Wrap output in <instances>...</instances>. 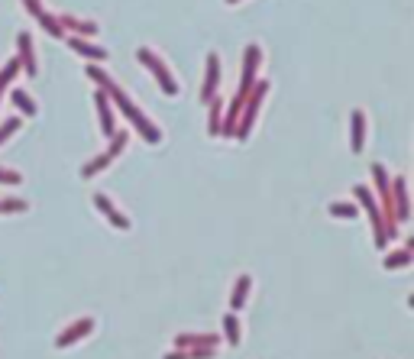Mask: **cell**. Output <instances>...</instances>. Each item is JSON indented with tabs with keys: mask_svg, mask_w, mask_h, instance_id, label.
<instances>
[{
	"mask_svg": "<svg viewBox=\"0 0 414 359\" xmlns=\"http://www.w3.org/2000/svg\"><path fill=\"white\" fill-rule=\"evenodd\" d=\"M17 74H20V62H17V59H10V62L0 68V94H3V91L10 88V81L17 78Z\"/></svg>",
	"mask_w": 414,
	"mask_h": 359,
	"instance_id": "d4e9b609",
	"label": "cell"
},
{
	"mask_svg": "<svg viewBox=\"0 0 414 359\" xmlns=\"http://www.w3.org/2000/svg\"><path fill=\"white\" fill-rule=\"evenodd\" d=\"M17 62H20V72L32 74L39 72V65H36V52H32V36L30 32H17Z\"/></svg>",
	"mask_w": 414,
	"mask_h": 359,
	"instance_id": "30bf717a",
	"label": "cell"
},
{
	"mask_svg": "<svg viewBox=\"0 0 414 359\" xmlns=\"http://www.w3.org/2000/svg\"><path fill=\"white\" fill-rule=\"evenodd\" d=\"M269 81L266 78H259L253 85V91H249V97L243 101V114H240V123H236V133L234 136L240 139V143H246L249 139V133H253V123H256V114H259V104L266 101V94H269Z\"/></svg>",
	"mask_w": 414,
	"mask_h": 359,
	"instance_id": "3957f363",
	"label": "cell"
},
{
	"mask_svg": "<svg viewBox=\"0 0 414 359\" xmlns=\"http://www.w3.org/2000/svg\"><path fill=\"white\" fill-rule=\"evenodd\" d=\"M220 337L217 334H178L175 349H217Z\"/></svg>",
	"mask_w": 414,
	"mask_h": 359,
	"instance_id": "8fae6325",
	"label": "cell"
},
{
	"mask_svg": "<svg viewBox=\"0 0 414 359\" xmlns=\"http://www.w3.org/2000/svg\"><path fill=\"white\" fill-rule=\"evenodd\" d=\"M411 259H414L411 249H398V253H389V256H385L382 265H385V269H408V265H411Z\"/></svg>",
	"mask_w": 414,
	"mask_h": 359,
	"instance_id": "ffe728a7",
	"label": "cell"
},
{
	"mask_svg": "<svg viewBox=\"0 0 414 359\" xmlns=\"http://www.w3.org/2000/svg\"><path fill=\"white\" fill-rule=\"evenodd\" d=\"M353 194H356V201L362 204V211L369 214V223H372V233H375V246L385 249L389 240H385V223H382V214H379V204L372 198V191L366 185H353Z\"/></svg>",
	"mask_w": 414,
	"mask_h": 359,
	"instance_id": "277c9868",
	"label": "cell"
},
{
	"mask_svg": "<svg viewBox=\"0 0 414 359\" xmlns=\"http://www.w3.org/2000/svg\"><path fill=\"white\" fill-rule=\"evenodd\" d=\"M10 97H13V104H17V110H23L26 116H36L39 114V107H36V101H32L26 91H10Z\"/></svg>",
	"mask_w": 414,
	"mask_h": 359,
	"instance_id": "44dd1931",
	"label": "cell"
},
{
	"mask_svg": "<svg viewBox=\"0 0 414 359\" xmlns=\"http://www.w3.org/2000/svg\"><path fill=\"white\" fill-rule=\"evenodd\" d=\"M327 211L333 214V217H343V220H356V214H360L356 211V204H346V201H333Z\"/></svg>",
	"mask_w": 414,
	"mask_h": 359,
	"instance_id": "484cf974",
	"label": "cell"
},
{
	"mask_svg": "<svg viewBox=\"0 0 414 359\" xmlns=\"http://www.w3.org/2000/svg\"><path fill=\"white\" fill-rule=\"evenodd\" d=\"M227 3H236V0H227Z\"/></svg>",
	"mask_w": 414,
	"mask_h": 359,
	"instance_id": "1f68e13d",
	"label": "cell"
},
{
	"mask_svg": "<svg viewBox=\"0 0 414 359\" xmlns=\"http://www.w3.org/2000/svg\"><path fill=\"white\" fill-rule=\"evenodd\" d=\"M107 165H110V156H107V152H101V156H94L91 162H85V169H81V178H94L97 172H104Z\"/></svg>",
	"mask_w": 414,
	"mask_h": 359,
	"instance_id": "7402d4cb",
	"label": "cell"
},
{
	"mask_svg": "<svg viewBox=\"0 0 414 359\" xmlns=\"http://www.w3.org/2000/svg\"><path fill=\"white\" fill-rule=\"evenodd\" d=\"M136 59H139V62H143V65H146L149 72L156 74V81H159L162 94H165V97H175V94H178V81L172 78V72H169V68H165V62H162V59H159V55H156V52H152V49H139V52H136Z\"/></svg>",
	"mask_w": 414,
	"mask_h": 359,
	"instance_id": "5b68a950",
	"label": "cell"
},
{
	"mask_svg": "<svg viewBox=\"0 0 414 359\" xmlns=\"http://www.w3.org/2000/svg\"><path fill=\"white\" fill-rule=\"evenodd\" d=\"M223 340L230 343V347H236L240 343V320H236V314H223Z\"/></svg>",
	"mask_w": 414,
	"mask_h": 359,
	"instance_id": "d6986e66",
	"label": "cell"
},
{
	"mask_svg": "<svg viewBox=\"0 0 414 359\" xmlns=\"http://www.w3.org/2000/svg\"><path fill=\"white\" fill-rule=\"evenodd\" d=\"M259 62H262V52H259V45H246L243 52V74H240V88H236V94L240 101H246L249 97V91H253V85L259 81Z\"/></svg>",
	"mask_w": 414,
	"mask_h": 359,
	"instance_id": "8992f818",
	"label": "cell"
},
{
	"mask_svg": "<svg viewBox=\"0 0 414 359\" xmlns=\"http://www.w3.org/2000/svg\"><path fill=\"white\" fill-rule=\"evenodd\" d=\"M165 359H188V353H185V349H172Z\"/></svg>",
	"mask_w": 414,
	"mask_h": 359,
	"instance_id": "4dcf8cb0",
	"label": "cell"
},
{
	"mask_svg": "<svg viewBox=\"0 0 414 359\" xmlns=\"http://www.w3.org/2000/svg\"><path fill=\"white\" fill-rule=\"evenodd\" d=\"M59 26L65 30V36H68V32H74V39H78V36H97V23L74 20L72 13H62V17H59Z\"/></svg>",
	"mask_w": 414,
	"mask_h": 359,
	"instance_id": "2e32d148",
	"label": "cell"
},
{
	"mask_svg": "<svg viewBox=\"0 0 414 359\" xmlns=\"http://www.w3.org/2000/svg\"><path fill=\"white\" fill-rule=\"evenodd\" d=\"M26 211V201L23 198H7V201H0V214H20Z\"/></svg>",
	"mask_w": 414,
	"mask_h": 359,
	"instance_id": "83f0119b",
	"label": "cell"
},
{
	"mask_svg": "<svg viewBox=\"0 0 414 359\" xmlns=\"http://www.w3.org/2000/svg\"><path fill=\"white\" fill-rule=\"evenodd\" d=\"M20 127H23L20 116H10V120H3V123H0V146H3V143H7V139H10Z\"/></svg>",
	"mask_w": 414,
	"mask_h": 359,
	"instance_id": "4316f807",
	"label": "cell"
},
{
	"mask_svg": "<svg viewBox=\"0 0 414 359\" xmlns=\"http://www.w3.org/2000/svg\"><path fill=\"white\" fill-rule=\"evenodd\" d=\"M362 146H366V114L356 107V110L350 114V149L360 156Z\"/></svg>",
	"mask_w": 414,
	"mask_h": 359,
	"instance_id": "5bb4252c",
	"label": "cell"
},
{
	"mask_svg": "<svg viewBox=\"0 0 414 359\" xmlns=\"http://www.w3.org/2000/svg\"><path fill=\"white\" fill-rule=\"evenodd\" d=\"M94 207L104 214V217L114 223L117 230H130V217L123 211H117V207H114V201H110L107 194H101V191H97V194H94Z\"/></svg>",
	"mask_w": 414,
	"mask_h": 359,
	"instance_id": "7c38bea8",
	"label": "cell"
},
{
	"mask_svg": "<svg viewBox=\"0 0 414 359\" xmlns=\"http://www.w3.org/2000/svg\"><path fill=\"white\" fill-rule=\"evenodd\" d=\"M0 185H23V175L10 169H0Z\"/></svg>",
	"mask_w": 414,
	"mask_h": 359,
	"instance_id": "f1b7e54d",
	"label": "cell"
},
{
	"mask_svg": "<svg viewBox=\"0 0 414 359\" xmlns=\"http://www.w3.org/2000/svg\"><path fill=\"white\" fill-rule=\"evenodd\" d=\"M65 43H68V49H74L78 55H85L91 62H107L104 45H94V43H87V39H74V36H65Z\"/></svg>",
	"mask_w": 414,
	"mask_h": 359,
	"instance_id": "9a60e30c",
	"label": "cell"
},
{
	"mask_svg": "<svg viewBox=\"0 0 414 359\" xmlns=\"http://www.w3.org/2000/svg\"><path fill=\"white\" fill-rule=\"evenodd\" d=\"M94 107H97V116H101V130H104V136L110 139L114 133H117V127H114V104H110V97H107L104 91H94Z\"/></svg>",
	"mask_w": 414,
	"mask_h": 359,
	"instance_id": "4fadbf2b",
	"label": "cell"
},
{
	"mask_svg": "<svg viewBox=\"0 0 414 359\" xmlns=\"http://www.w3.org/2000/svg\"><path fill=\"white\" fill-rule=\"evenodd\" d=\"M39 26H43L52 39H65V30L59 26V17H55V13H43V17H39Z\"/></svg>",
	"mask_w": 414,
	"mask_h": 359,
	"instance_id": "cb8c5ba5",
	"label": "cell"
},
{
	"mask_svg": "<svg viewBox=\"0 0 414 359\" xmlns=\"http://www.w3.org/2000/svg\"><path fill=\"white\" fill-rule=\"evenodd\" d=\"M249 288H253V278H249V275H240V278H236V285H234V291H230V314H234V311H240V307L246 305Z\"/></svg>",
	"mask_w": 414,
	"mask_h": 359,
	"instance_id": "e0dca14e",
	"label": "cell"
},
{
	"mask_svg": "<svg viewBox=\"0 0 414 359\" xmlns=\"http://www.w3.org/2000/svg\"><path fill=\"white\" fill-rule=\"evenodd\" d=\"M127 143H130V133H127V130H117V133L110 136V146H107V156H110V162H114V158H117L120 152L127 149Z\"/></svg>",
	"mask_w": 414,
	"mask_h": 359,
	"instance_id": "603a6c76",
	"label": "cell"
},
{
	"mask_svg": "<svg viewBox=\"0 0 414 359\" xmlns=\"http://www.w3.org/2000/svg\"><path fill=\"white\" fill-rule=\"evenodd\" d=\"M372 181H375V194H379V214H382L385 223V240H395L398 236V223H395V207H392V181H389V169L382 162L372 165Z\"/></svg>",
	"mask_w": 414,
	"mask_h": 359,
	"instance_id": "7a4b0ae2",
	"label": "cell"
},
{
	"mask_svg": "<svg viewBox=\"0 0 414 359\" xmlns=\"http://www.w3.org/2000/svg\"><path fill=\"white\" fill-rule=\"evenodd\" d=\"M392 207H395V223H404L411 217V198H408V181L398 175L392 178Z\"/></svg>",
	"mask_w": 414,
	"mask_h": 359,
	"instance_id": "9c48e42d",
	"label": "cell"
},
{
	"mask_svg": "<svg viewBox=\"0 0 414 359\" xmlns=\"http://www.w3.org/2000/svg\"><path fill=\"white\" fill-rule=\"evenodd\" d=\"M87 78L101 85V91L110 97V104H117V110L127 116L130 123H133V130H136V133L146 139V143H152V146H156V143H162V130L156 127V123H152V120H149V116L143 114V110H139L133 101H130L127 91H123V88H120L117 81H114V78H110V74L101 68V65H87Z\"/></svg>",
	"mask_w": 414,
	"mask_h": 359,
	"instance_id": "6da1fadb",
	"label": "cell"
},
{
	"mask_svg": "<svg viewBox=\"0 0 414 359\" xmlns=\"http://www.w3.org/2000/svg\"><path fill=\"white\" fill-rule=\"evenodd\" d=\"M94 330V317H78L72 327H65L62 334H59V340H55V347L59 349H68V347H74L78 340H85L87 334Z\"/></svg>",
	"mask_w": 414,
	"mask_h": 359,
	"instance_id": "ba28073f",
	"label": "cell"
},
{
	"mask_svg": "<svg viewBox=\"0 0 414 359\" xmlns=\"http://www.w3.org/2000/svg\"><path fill=\"white\" fill-rule=\"evenodd\" d=\"M23 7H26V10L32 13V17H36V20H39V17H43V0H23Z\"/></svg>",
	"mask_w": 414,
	"mask_h": 359,
	"instance_id": "f546056e",
	"label": "cell"
},
{
	"mask_svg": "<svg viewBox=\"0 0 414 359\" xmlns=\"http://www.w3.org/2000/svg\"><path fill=\"white\" fill-rule=\"evenodd\" d=\"M220 120H223V101L214 97L211 101V116H207V133L211 136H220Z\"/></svg>",
	"mask_w": 414,
	"mask_h": 359,
	"instance_id": "ac0fdd59",
	"label": "cell"
},
{
	"mask_svg": "<svg viewBox=\"0 0 414 359\" xmlns=\"http://www.w3.org/2000/svg\"><path fill=\"white\" fill-rule=\"evenodd\" d=\"M217 88H220V55L207 52V72H204V85H201V101L211 104L217 97Z\"/></svg>",
	"mask_w": 414,
	"mask_h": 359,
	"instance_id": "52a82bcc",
	"label": "cell"
}]
</instances>
